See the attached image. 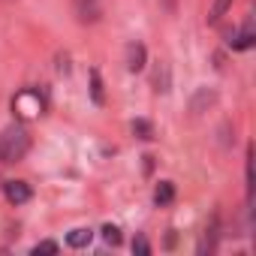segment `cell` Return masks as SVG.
<instances>
[{"label":"cell","mask_w":256,"mask_h":256,"mask_svg":"<svg viewBox=\"0 0 256 256\" xmlns=\"http://www.w3.org/2000/svg\"><path fill=\"white\" fill-rule=\"evenodd\" d=\"M229 42H232V48H235V52H247V48L256 42V36H253V30H250V24H247V28H244L235 40H229Z\"/></svg>","instance_id":"obj_10"},{"label":"cell","mask_w":256,"mask_h":256,"mask_svg":"<svg viewBox=\"0 0 256 256\" xmlns=\"http://www.w3.org/2000/svg\"><path fill=\"white\" fill-rule=\"evenodd\" d=\"M90 100H94L96 106H102V102H106V94H102V78H100V72H96V70H90Z\"/></svg>","instance_id":"obj_12"},{"label":"cell","mask_w":256,"mask_h":256,"mask_svg":"<svg viewBox=\"0 0 256 256\" xmlns=\"http://www.w3.org/2000/svg\"><path fill=\"white\" fill-rule=\"evenodd\" d=\"M90 238H94V232H90V229H72V232L66 235V244L78 250V247H88V244H90Z\"/></svg>","instance_id":"obj_9"},{"label":"cell","mask_w":256,"mask_h":256,"mask_svg":"<svg viewBox=\"0 0 256 256\" xmlns=\"http://www.w3.org/2000/svg\"><path fill=\"white\" fill-rule=\"evenodd\" d=\"M154 90L157 94H166L169 90V66L160 60V66H157V72H154Z\"/></svg>","instance_id":"obj_11"},{"label":"cell","mask_w":256,"mask_h":256,"mask_svg":"<svg viewBox=\"0 0 256 256\" xmlns=\"http://www.w3.org/2000/svg\"><path fill=\"white\" fill-rule=\"evenodd\" d=\"M172 199H175V184H172V181H160L157 190H154V205L163 208V205H169Z\"/></svg>","instance_id":"obj_6"},{"label":"cell","mask_w":256,"mask_h":256,"mask_svg":"<svg viewBox=\"0 0 256 256\" xmlns=\"http://www.w3.org/2000/svg\"><path fill=\"white\" fill-rule=\"evenodd\" d=\"M30 151V133L24 124H12L0 133V163H18Z\"/></svg>","instance_id":"obj_1"},{"label":"cell","mask_w":256,"mask_h":256,"mask_svg":"<svg viewBox=\"0 0 256 256\" xmlns=\"http://www.w3.org/2000/svg\"><path fill=\"white\" fill-rule=\"evenodd\" d=\"M100 232H102V238H106V244H112V247H114V244H120V229H118V226H112V223H106V226H102Z\"/></svg>","instance_id":"obj_14"},{"label":"cell","mask_w":256,"mask_h":256,"mask_svg":"<svg viewBox=\"0 0 256 256\" xmlns=\"http://www.w3.org/2000/svg\"><path fill=\"white\" fill-rule=\"evenodd\" d=\"M60 247H58V241H40L36 247H34V253L40 256V253H58Z\"/></svg>","instance_id":"obj_16"},{"label":"cell","mask_w":256,"mask_h":256,"mask_svg":"<svg viewBox=\"0 0 256 256\" xmlns=\"http://www.w3.org/2000/svg\"><path fill=\"white\" fill-rule=\"evenodd\" d=\"M4 193H6V199H10L12 205H24V202L34 196V190H30L28 181H6V184H4Z\"/></svg>","instance_id":"obj_3"},{"label":"cell","mask_w":256,"mask_h":256,"mask_svg":"<svg viewBox=\"0 0 256 256\" xmlns=\"http://www.w3.org/2000/svg\"><path fill=\"white\" fill-rule=\"evenodd\" d=\"M232 6V0H214V6H211V12H208V22L214 24V22H220L223 16H226V10Z\"/></svg>","instance_id":"obj_13"},{"label":"cell","mask_w":256,"mask_h":256,"mask_svg":"<svg viewBox=\"0 0 256 256\" xmlns=\"http://www.w3.org/2000/svg\"><path fill=\"white\" fill-rule=\"evenodd\" d=\"M130 130H133V136H136V139H145V142H151V139H154V124H151V120H145V118H136V120L130 124Z\"/></svg>","instance_id":"obj_7"},{"label":"cell","mask_w":256,"mask_h":256,"mask_svg":"<svg viewBox=\"0 0 256 256\" xmlns=\"http://www.w3.org/2000/svg\"><path fill=\"white\" fill-rule=\"evenodd\" d=\"M217 238H220V226H217V217L205 226V232H202V241H199V253H214V247H217Z\"/></svg>","instance_id":"obj_5"},{"label":"cell","mask_w":256,"mask_h":256,"mask_svg":"<svg viewBox=\"0 0 256 256\" xmlns=\"http://www.w3.org/2000/svg\"><path fill=\"white\" fill-rule=\"evenodd\" d=\"M145 60H148V52H145L142 42H130V46H126V70H130V72L145 70Z\"/></svg>","instance_id":"obj_4"},{"label":"cell","mask_w":256,"mask_h":256,"mask_svg":"<svg viewBox=\"0 0 256 256\" xmlns=\"http://www.w3.org/2000/svg\"><path fill=\"white\" fill-rule=\"evenodd\" d=\"M133 253H139V256H148V253H151V244H148L145 235H136V238H133Z\"/></svg>","instance_id":"obj_15"},{"label":"cell","mask_w":256,"mask_h":256,"mask_svg":"<svg viewBox=\"0 0 256 256\" xmlns=\"http://www.w3.org/2000/svg\"><path fill=\"white\" fill-rule=\"evenodd\" d=\"M46 112V94L36 88H24L12 96V114L18 120H34Z\"/></svg>","instance_id":"obj_2"},{"label":"cell","mask_w":256,"mask_h":256,"mask_svg":"<svg viewBox=\"0 0 256 256\" xmlns=\"http://www.w3.org/2000/svg\"><path fill=\"white\" fill-rule=\"evenodd\" d=\"M214 100H217V94H214V90H208V88H202V90H199V94L193 96V102H190V108H193V112L199 114V112H205L208 106H214Z\"/></svg>","instance_id":"obj_8"}]
</instances>
